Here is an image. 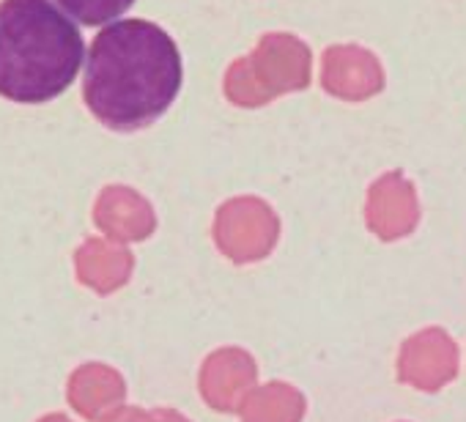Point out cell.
<instances>
[{"mask_svg": "<svg viewBox=\"0 0 466 422\" xmlns=\"http://www.w3.org/2000/svg\"><path fill=\"white\" fill-rule=\"evenodd\" d=\"M56 4L75 23L96 28V25L116 23L124 12H129V6L135 4V0H56Z\"/></svg>", "mask_w": 466, "mask_h": 422, "instance_id": "cell-3", "label": "cell"}, {"mask_svg": "<svg viewBox=\"0 0 466 422\" xmlns=\"http://www.w3.org/2000/svg\"><path fill=\"white\" fill-rule=\"evenodd\" d=\"M181 77V53L167 31L148 20H116L91 45L83 96L96 121L132 132L167 113Z\"/></svg>", "mask_w": 466, "mask_h": 422, "instance_id": "cell-1", "label": "cell"}, {"mask_svg": "<svg viewBox=\"0 0 466 422\" xmlns=\"http://www.w3.org/2000/svg\"><path fill=\"white\" fill-rule=\"evenodd\" d=\"M86 64L75 20L53 0H0V96L45 105L69 91Z\"/></svg>", "mask_w": 466, "mask_h": 422, "instance_id": "cell-2", "label": "cell"}]
</instances>
